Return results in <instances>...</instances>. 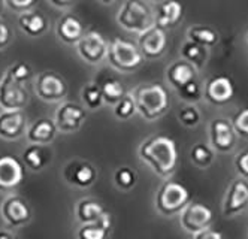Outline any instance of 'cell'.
I'll list each match as a JSON object with an SVG mask.
<instances>
[{"label": "cell", "mask_w": 248, "mask_h": 239, "mask_svg": "<svg viewBox=\"0 0 248 239\" xmlns=\"http://www.w3.org/2000/svg\"><path fill=\"white\" fill-rule=\"evenodd\" d=\"M144 57L138 49L136 44L124 41L121 38H115L109 42L108 56L106 62L109 66L118 72H133L138 70L144 63Z\"/></svg>", "instance_id": "cell-5"}, {"label": "cell", "mask_w": 248, "mask_h": 239, "mask_svg": "<svg viewBox=\"0 0 248 239\" xmlns=\"http://www.w3.org/2000/svg\"><path fill=\"white\" fill-rule=\"evenodd\" d=\"M235 128V132L241 136H248V108H244L230 121Z\"/></svg>", "instance_id": "cell-36"}, {"label": "cell", "mask_w": 248, "mask_h": 239, "mask_svg": "<svg viewBox=\"0 0 248 239\" xmlns=\"http://www.w3.org/2000/svg\"><path fill=\"white\" fill-rule=\"evenodd\" d=\"M12 41V32L8 24L0 18V51L5 49Z\"/></svg>", "instance_id": "cell-39"}, {"label": "cell", "mask_w": 248, "mask_h": 239, "mask_svg": "<svg viewBox=\"0 0 248 239\" xmlns=\"http://www.w3.org/2000/svg\"><path fill=\"white\" fill-rule=\"evenodd\" d=\"M18 27L24 32V34L30 36V38H41L48 30V21L41 12L30 9L20 14Z\"/></svg>", "instance_id": "cell-24"}, {"label": "cell", "mask_w": 248, "mask_h": 239, "mask_svg": "<svg viewBox=\"0 0 248 239\" xmlns=\"http://www.w3.org/2000/svg\"><path fill=\"white\" fill-rule=\"evenodd\" d=\"M188 202H190V193L187 187L173 179H166L158 187L154 199L155 211L165 217L180 214Z\"/></svg>", "instance_id": "cell-4"}, {"label": "cell", "mask_w": 248, "mask_h": 239, "mask_svg": "<svg viewBox=\"0 0 248 239\" xmlns=\"http://www.w3.org/2000/svg\"><path fill=\"white\" fill-rule=\"evenodd\" d=\"M111 214L102 218L100 222L90 223V224H81L78 230V239H108L111 233Z\"/></svg>", "instance_id": "cell-27"}, {"label": "cell", "mask_w": 248, "mask_h": 239, "mask_svg": "<svg viewBox=\"0 0 248 239\" xmlns=\"http://www.w3.org/2000/svg\"><path fill=\"white\" fill-rule=\"evenodd\" d=\"M235 95V85L229 77L216 75L203 85V99L216 106L226 105Z\"/></svg>", "instance_id": "cell-15"}, {"label": "cell", "mask_w": 248, "mask_h": 239, "mask_svg": "<svg viewBox=\"0 0 248 239\" xmlns=\"http://www.w3.org/2000/svg\"><path fill=\"white\" fill-rule=\"evenodd\" d=\"M75 215L81 224H90V223L100 222L102 218L109 215V212L97 200L84 197L78 200V204L75 205Z\"/></svg>", "instance_id": "cell-22"}, {"label": "cell", "mask_w": 248, "mask_h": 239, "mask_svg": "<svg viewBox=\"0 0 248 239\" xmlns=\"http://www.w3.org/2000/svg\"><path fill=\"white\" fill-rule=\"evenodd\" d=\"M81 100L84 108L90 109V111H96V109H100L105 102L102 97V91H100V85L99 82H88L82 87L81 90Z\"/></svg>", "instance_id": "cell-30"}, {"label": "cell", "mask_w": 248, "mask_h": 239, "mask_svg": "<svg viewBox=\"0 0 248 239\" xmlns=\"http://www.w3.org/2000/svg\"><path fill=\"white\" fill-rule=\"evenodd\" d=\"M180 56H181L183 60H186L188 64H191L198 72V70L203 69L206 66V63H208L209 48L187 39L180 48Z\"/></svg>", "instance_id": "cell-26"}, {"label": "cell", "mask_w": 248, "mask_h": 239, "mask_svg": "<svg viewBox=\"0 0 248 239\" xmlns=\"http://www.w3.org/2000/svg\"><path fill=\"white\" fill-rule=\"evenodd\" d=\"M0 215H2L6 226L15 229V227H21L30 222L31 211L23 197L11 194L5 197L2 205H0Z\"/></svg>", "instance_id": "cell-14"}, {"label": "cell", "mask_w": 248, "mask_h": 239, "mask_svg": "<svg viewBox=\"0 0 248 239\" xmlns=\"http://www.w3.org/2000/svg\"><path fill=\"white\" fill-rule=\"evenodd\" d=\"M209 143L217 153H229L236 143V132L229 120L214 118L209 123Z\"/></svg>", "instance_id": "cell-13"}, {"label": "cell", "mask_w": 248, "mask_h": 239, "mask_svg": "<svg viewBox=\"0 0 248 239\" xmlns=\"http://www.w3.org/2000/svg\"><path fill=\"white\" fill-rule=\"evenodd\" d=\"M190 159L194 166H198L201 169H206L211 166L212 161H214V150H212L208 143L198 142L191 146Z\"/></svg>", "instance_id": "cell-31"}, {"label": "cell", "mask_w": 248, "mask_h": 239, "mask_svg": "<svg viewBox=\"0 0 248 239\" xmlns=\"http://www.w3.org/2000/svg\"><path fill=\"white\" fill-rule=\"evenodd\" d=\"M178 215H180L181 227L191 235H196L211 227L212 218H214L212 211L206 205L196 204V202H193V204L188 202Z\"/></svg>", "instance_id": "cell-11"}, {"label": "cell", "mask_w": 248, "mask_h": 239, "mask_svg": "<svg viewBox=\"0 0 248 239\" xmlns=\"http://www.w3.org/2000/svg\"><path fill=\"white\" fill-rule=\"evenodd\" d=\"M51 150H48V145H39V143H30L21 154V163L26 164L33 172L42 171L46 164L51 161Z\"/></svg>", "instance_id": "cell-23"}, {"label": "cell", "mask_w": 248, "mask_h": 239, "mask_svg": "<svg viewBox=\"0 0 248 239\" xmlns=\"http://www.w3.org/2000/svg\"><path fill=\"white\" fill-rule=\"evenodd\" d=\"M109 44L99 32H85L82 38L75 44L77 54L79 59L88 64L97 66L106 60Z\"/></svg>", "instance_id": "cell-7"}, {"label": "cell", "mask_w": 248, "mask_h": 239, "mask_svg": "<svg viewBox=\"0 0 248 239\" xmlns=\"http://www.w3.org/2000/svg\"><path fill=\"white\" fill-rule=\"evenodd\" d=\"M3 3L15 12H26L33 9V6L38 3V0H3Z\"/></svg>", "instance_id": "cell-37"}, {"label": "cell", "mask_w": 248, "mask_h": 239, "mask_svg": "<svg viewBox=\"0 0 248 239\" xmlns=\"http://www.w3.org/2000/svg\"><path fill=\"white\" fill-rule=\"evenodd\" d=\"M99 2L102 3V5H112L115 0H99Z\"/></svg>", "instance_id": "cell-43"}, {"label": "cell", "mask_w": 248, "mask_h": 239, "mask_svg": "<svg viewBox=\"0 0 248 239\" xmlns=\"http://www.w3.org/2000/svg\"><path fill=\"white\" fill-rule=\"evenodd\" d=\"M2 9H3V0H0V12H2Z\"/></svg>", "instance_id": "cell-45"}, {"label": "cell", "mask_w": 248, "mask_h": 239, "mask_svg": "<svg viewBox=\"0 0 248 239\" xmlns=\"http://www.w3.org/2000/svg\"><path fill=\"white\" fill-rule=\"evenodd\" d=\"M196 73H198L196 69H194L191 64H188L186 60L180 59V60L173 62L166 69V80L173 90H178L180 87L186 85L187 82L196 78Z\"/></svg>", "instance_id": "cell-25"}, {"label": "cell", "mask_w": 248, "mask_h": 239, "mask_svg": "<svg viewBox=\"0 0 248 239\" xmlns=\"http://www.w3.org/2000/svg\"><path fill=\"white\" fill-rule=\"evenodd\" d=\"M150 2H153V3H155V5H157V3H160V2H163V0H150Z\"/></svg>", "instance_id": "cell-44"}, {"label": "cell", "mask_w": 248, "mask_h": 239, "mask_svg": "<svg viewBox=\"0 0 248 239\" xmlns=\"http://www.w3.org/2000/svg\"><path fill=\"white\" fill-rule=\"evenodd\" d=\"M187 39L199 45H203L206 48H211L218 42V33L208 26L196 24L187 29Z\"/></svg>", "instance_id": "cell-28"}, {"label": "cell", "mask_w": 248, "mask_h": 239, "mask_svg": "<svg viewBox=\"0 0 248 239\" xmlns=\"http://www.w3.org/2000/svg\"><path fill=\"white\" fill-rule=\"evenodd\" d=\"M99 85H100V91H102V97H103L105 105L114 106L124 95L127 93V90L123 85V82L115 78H106Z\"/></svg>", "instance_id": "cell-29"}, {"label": "cell", "mask_w": 248, "mask_h": 239, "mask_svg": "<svg viewBox=\"0 0 248 239\" xmlns=\"http://www.w3.org/2000/svg\"><path fill=\"white\" fill-rule=\"evenodd\" d=\"M112 112H114V117L120 121L130 120L136 114V105H135L132 91H127V93L112 106Z\"/></svg>", "instance_id": "cell-32"}, {"label": "cell", "mask_w": 248, "mask_h": 239, "mask_svg": "<svg viewBox=\"0 0 248 239\" xmlns=\"http://www.w3.org/2000/svg\"><path fill=\"white\" fill-rule=\"evenodd\" d=\"M193 239H223V235L217 230H212L211 227L193 235Z\"/></svg>", "instance_id": "cell-40"}, {"label": "cell", "mask_w": 248, "mask_h": 239, "mask_svg": "<svg viewBox=\"0 0 248 239\" xmlns=\"http://www.w3.org/2000/svg\"><path fill=\"white\" fill-rule=\"evenodd\" d=\"M63 178L69 186L77 189L92 187L97 179V169L87 160H70L63 168Z\"/></svg>", "instance_id": "cell-12"}, {"label": "cell", "mask_w": 248, "mask_h": 239, "mask_svg": "<svg viewBox=\"0 0 248 239\" xmlns=\"http://www.w3.org/2000/svg\"><path fill=\"white\" fill-rule=\"evenodd\" d=\"M114 182L121 191H130L138 182V174L130 166H121L114 174Z\"/></svg>", "instance_id": "cell-33"}, {"label": "cell", "mask_w": 248, "mask_h": 239, "mask_svg": "<svg viewBox=\"0 0 248 239\" xmlns=\"http://www.w3.org/2000/svg\"><path fill=\"white\" fill-rule=\"evenodd\" d=\"M59 130L52 118H39L27 126L26 128V139L29 143H39V145H49L56 139Z\"/></svg>", "instance_id": "cell-19"}, {"label": "cell", "mask_w": 248, "mask_h": 239, "mask_svg": "<svg viewBox=\"0 0 248 239\" xmlns=\"http://www.w3.org/2000/svg\"><path fill=\"white\" fill-rule=\"evenodd\" d=\"M235 168L242 178H248V151H244L236 156Z\"/></svg>", "instance_id": "cell-38"}, {"label": "cell", "mask_w": 248, "mask_h": 239, "mask_svg": "<svg viewBox=\"0 0 248 239\" xmlns=\"http://www.w3.org/2000/svg\"><path fill=\"white\" fill-rule=\"evenodd\" d=\"M29 103L26 82L11 77L5 70L0 78V111H23Z\"/></svg>", "instance_id": "cell-6"}, {"label": "cell", "mask_w": 248, "mask_h": 239, "mask_svg": "<svg viewBox=\"0 0 248 239\" xmlns=\"http://www.w3.org/2000/svg\"><path fill=\"white\" fill-rule=\"evenodd\" d=\"M0 239H16V238L8 230H0Z\"/></svg>", "instance_id": "cell-42"}, {"label": "cell", "mask_w": 248, "mask_h": 239, "mask_svg": "<svg viewBox=\"0 0 248 239\" xmlns=\"http://www.w3.org/2000/svg\"><path fill=\"white\" fill-rule=\"evenodd\" d=\"M84 26L79 21V18L75 15H64L57 21L56 26V34L57 39L66 45H74L82 38L84 34Z\"/></svg>", "instance_id": "cell-21"}, {"label": "cell", "mask_w": 248, "mask_h": 239, "mask_svg": "<svg viewBox=\"0 0 248 239\" xmlns=\"http://www.w3.org/2000/svg\"><path fill=\"white\" fill-rule=\"evenodd\" d=\"M136 47L140 51V54H142L144 59H148V60L160 59L168 48L166 30L154 24L150 29L140 32L136 39Z\"/></svg>", "instance_id": "cell-9"}, {"label": "cell", "mask_w": 248, "mask_h": 239, "mask_svg": "<svg viewBox=\"0 0 248 239\" xmlns=\"http://www.w3.org/2000/svg\"><path fill=\"white\" fill-rule=\"evenodd\" d=\"M34 93L46 103H60L67 96L64 80L54 72H44L34 80Z\"/></svg>", "instance_id": "cell-10"}, {"label": "cell", "mask_w": 248, "mask_h": 239, "mask_svg": "<svg viewBox=\"0 0 248 239\" xmlns=\"http://www.w3.org/2000/svg\"><path fill=\"white\" fill-rule=\"evenodd\" d=\"M178 121L187 127V128H193L196 127L201 123V111L199 108L194 103H186L180 108L178 111Z\"/></svg>", "instance_id": "cell-35"}, {"label": "cell", "mask_w": 248, "mask_h": 239, "mask_svg": "<svg viewBox=\"0 0 248 239\" xmlns=\"http://www.w3.org/2000/svg\"><path fill=\"white\" fill-rule=\"evenodd\" d=\"M24 179V164L14 156H0V191H12Z\"/></svg>", "instance_id": "cell-16"}, {"label": "cell", "mask_w": 248, "mask_h": 239, "mask_svg": "<svg viewBox=\"0 0 248 239\" xmlns=\"http://www.w3.org/2000/svg\"><path fill=\"white\" fill-rule=\"evenodd\" d=\"M136 105V114L147 121L162 118L169 109L168 91L160 84H142L132 90Z\"/></svg>", "instance_id": "cell-2"}, {"label": "cell", "mask_w": 248, "mask_h": 239, "mask_svg": "<svg viewBox=\"0 0 248 239\" xmlns=\"http://www.w3.org/2000/svg\"><path fill=\"white\" fill-rule=\"evenodd\" d=\"M115 20L124 32L139 34L154 26V9L145 0H124Z\"/></svg>", "instance_id": "cell-3"}, {"label": "cell", "mask_w": 248, "mask_h": 239, "mask_svg": "<svg viewBox=\"0 0 248 239\" xmlns=\"http://www.w3.org/2000/svg\"><path fill=\"white\" fill-rule=\"evenodd\" d=\"M183 16V5L178 0H163L154 9V24L162 29H170L178 24Z\"/></svg>", "instance_id": "cell-20"}, {"label": "cell", "mask_w": 248, "mask_h": 239, "mask_svg": "<svg viewBox=\"0 0 248 239\" xmlns=\"http://www.w3.org/2000/svg\"><path fill=\"white\" fill-rule=\"evenodd\" d=\"M247 42H248V33H247Z\"/></svg>", "instance_id": "cell-46"}, {"label": "cell", "mask_w": 248, "mask_h": 239, "mask_svg": "<svg viewBox=\"0 0 248 239\" xmlns=\"http://www.w3.org/2000/svg\"><path fill=\"white\" fill-rule=\"evenodd\" d=\"M176 93H178L180 99L184 103H196L203 97V87L198 82L196 78H194L193 81L180 87L176 90Z\"/></svg>", "instance_id": "cell-34"}, {"label": "cell", "mask_w": 248, "mask_h": 239, "mask_svg": "<svg viewBox=\"0 0 248 239\" xmlns=\"http://www.w3.org/2000/svg\"><path fill=\"white\" fill-rule=\"evenodd\" d=\"M27 126L23 111H0V139L18 141L26 135Z\"/></svg>", "instance_id": "cell-18"}, {"label": "cell", "mask_w": 248, "mask_h": 239, "mask_svg": "<svg viewBox=\"0 0 248 239\" xmlns=\"http://www.w3.org/2000/svg\"><path fill=\"white\" fill-rule=\"evenodd\" d=\"M140 161L162 178H169L178 163V150L172 138L165 135H154L147 138L138 148Z\"/></svg>", "instance_id": "cell-1"}, {"label": "cell", "mask_w": 248, "mask_h": 239, "mask_svg": "<svg viewBox=\"0 0 248 239\" xmlns=\"http://www.w3.org/2000/svg\"><path fill=\"white\" fill-rule=\"evenodd\" d=\"M248 205V182L244 178L232 181L227 187L226 197L223 202V214L226 217H233Z\"/></svg>", "instance_id": "cell-17"}, {"label": "cell", "mask_w": 248, "mask_h": 239, "mask_svg": "<svg viewBox=\"0 0 248 239\" xmlns=\"http://www.w3.org/2000/svg\"><path fill=\"white\" fill-rule=\"evenodd\" d=\"M54 124L62 133H75L87 120L85 108L79 103L62 100L54 111Z\"/></svg>", "instance_id": "cell-8"}, {"label": "cell", "mask_w": 248, "mask_h": 239, "mask_svg": "<svg viewBox=\"0 0 248 239\" xmlns=\"http://www.w3.org/2000/svg\"><path fill=\"white\" fill-rule=\"evenodd\" d=\"M77 2V0H48V3L56 8V9H67L70 8L74 3Z\"/></svg>", "instance_id": "cell-41"}]
</instances>
